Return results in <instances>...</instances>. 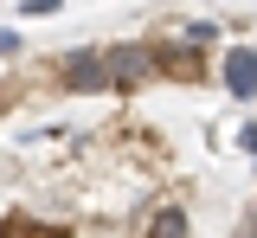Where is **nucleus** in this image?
Instances as JSON below:
<instances>
[{
	"label": "nucleus",
	"instance_id": "6e6552de",
	"mask_svg": "<svg viewBox=\"0 0 257 238\" xmlns=\"http://www.w3.org/2000/svg\"><path fill=\"white\" fill-rule=\"evenodd\" d=\"M20 45H26V39H20L13 26H7V33H0V58H20Z\"/></svg>",
	"mask_w": 257,
	"mask_h": 238
},
{
	"label": "nucleus",
	"instance_id": "9b49d317",
	"mask_svg": "<svg viewBox=\"0 0 257 238\" xmlns=\"http://www.w3.org/2000/svg\"><path fill=\"white\" fill-rule=\"evenodd\" d=\"M13 97H20V84H0V109H7V103H13Z\"/></svg>",
	"mask_w": 257,
	"mask_h": 238
},
{
	"label": "nucleus",
	"instance_id": "f03ea898",
	"mask_svg": "<svg viewBox=\"0 0 257 238\" xmlns=\"http://www.w3.org/2000/svg\"><path fill=\"white\" fill-rule=\"evenodd\" d=\"M148 77H161L155 39H122V45H109V84H116V97H135Z\"/></svg>",
	"mask_w": 257,
	"mask_h": 238
},
{
	"label": "nucleus",
	"instance_id": "39448f33",
	"mask_svg": "<svg viewBox=\"0 0 257 238\" xmlns=\"http://www.w3.org/2000/svg\"><path fill=\"white\" fill-rule=\"evenodd\" d=\"M0 238H77L64 219H32V212H7L0 219Z\"/></svg>",
	"mask_w": 257,
	"mask_h": 238
},
{
	"label": "nucleus",
	"instance_id": "9d476101",
	"mask_svg": "<svg viewBox=\"0 0 257 238\" xmlns=\"http://www.w3.org/2000/svg\"><path fill=\"white\" fill-rule=\"evenodd\" d=\"M238 148H244V155H257V123H244V129H238Z\"/></svg>",
	"mask_w": 257,
	"mask_h": 238
},
{
	"label": "nucleus",
	"instance_id": "7ed1b4c3",
	"mask_svg": "<svg viewBox=\"0 0 257 238\" xmlns=\"http://www.w3.org/2000/svg\"><path fill=\"white\" fill-rule=\"evenodd\" d=\"M155 58H161V77L167 84H206L212 71H206V45L199 39H155Z\"/></svg>",
	"mask_w": 257,
	"mask_h": 238
},
{
	"label": "nucleus",
	"instance_id": "0eeeda50",
	"mask_svg": "<svg viewBox=\"0 0 257 238\" xmlns=\"http://www.w3.org/2000/svg\"><path fill=\"white\" fill-rule=\"evenodd\" d=\"M64 0H26V7H20V13H26V20H52V13H58Z\"/></svg>",
	"mask_w": 257,
	"mask_h": 238
},
{
	"label": "nucleus",
	"instance_id": "423d86ee",
	"mask_svg": "<svg viewBox=\"0 0 257 238\" xmlns=\"http://www.w3.org/2000/svg\"><path fill=\"white\" fill-rule=\"evenodd\" d=\"M187 232H193V219H187L180 200H161L155 212H148V225H142V238H187Z\"/></svg>",
	"mask_w": 257,
	"mask_h": 238
},
{
	"label": "nucleus",
	"instance_id": "20e7f679",
	"mask_svg": "<svg viewBox=\"0 0 257 238\" xmlns=\"http://www.w3.org/2000/svg\"><path fill=\"white\" fill-rule=\"evenodd\" d=\"M219 84L238 103H257V45H231V52H225L219 58Z\"/></svg>",
	"mask_w": 257,
	"mask_h": 238
},
{
	"label": "nucleus",
	"instance_id": "1a4fd4ad",
	"mask_svg": "<svg viewBox=\"0 0 257 238\" xmlns=\"http://www.w3.org/2000/svg\"><path fill=\"white\" fill-rule=\"evenodd\" d=\"M231 238H257V200L244 206V225H238V232H231Z\"/></svg>",
	"mask_w": 257,
	"mask_h": 238
},
{
	"label": "nucleus",
	"instance_id": "f257e3e1",
	"mask_svg": "<svg viewBox=\"0 0 257 238\" xmlns=\"http://www.w3.org/2000/svg\"><path fill=\"white\" fill-rule=\"evenodd\" d=\"M52 84L71 90V97H103V90H116V84H109V45H77V52H64L58 71H52Z\"/></svg>",
	"mask_w": 257,
	"mask_h": 238
}]
</instances>
